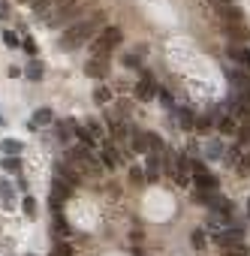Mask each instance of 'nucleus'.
Listing matches in <instances>:
<instances>
[{
	"instance_id": "9b49d317",
	"label": "nucleus",
	"mask_w": 250,
	"mask_h": 256,
	"mask_svg": "<svg viewBox=\"0 0 250 256\" xmlns=\"http://www.w3.org/2000/svg\"><path fill=\"white\" fill-rule=\"evenodd\" d=\"M51 121H55V115H51V109H40L37 115H33V121H30V127H33V130H40V127H48Z\"/></svg>"
},
{
	"instance_id": "e433bc0d",
	"label": "nucleus",
	"mask_w": 250,
	"mask_h": 256,
	"mask_svg": "<svg viewBox=\"0 0 250 256\" xmlns=\"http://www.w3.org/2000/svg\"><path fill=\"white\" fill-rule=\"evenodd\" d=\"M247 217H250V199H247Z\"/></svg>"
},
{
	"instance_id": "c9c22d12",
	"label": "nucleus",
	"mask_w": 250,
	"mask_h": 256,
	"mask_svg": "<svg viewBox=\"0 0 250 256\" xmlns=\"http://www.w3.org/2000/svg\"><path fill=\"white\" fill-rule=\"evenodd\" d=\"M160 102H163V106H172V97H169V94L163 91V94H160Z\"/></svg>"
},
{
	"instance_id": "1a4fd4ad",
	"label": "nucleus",
	"mask_w": 250,
	"mask_h": 256,
	"mask_svg": "<svg viewBox=\"0 0 250 256\" xmlns=\"http://www.w3.org/2000/svg\"><path fill=\"white\" fill-rule=\"evenodd\" d=\"M100 160L105 163V169H118V154H115V148L109 142L100 145Z\"/></svg>"
},
{
	"instance_id": "0eeeda50",
	"label": "nucleus",
	"mask_w": 250,
	"mask_h": 256,
	"mask_svg": "<svg viewBox=\"0 0 250 256\" xmlns=\"http://www.w3.org/2000/svg\"><path fill=\"white\" fill-rule=\"evenodd\" d=\"M193 184L199 187L202 193H214L220 187V181H217V175H211V172H196L193 175Z\"/></svg>"
},
{
	"instance_id": "4468645a",
	"label": "nucleus",
	"mask_w": 250,
	"mask_h": 256,
	"mask_svg": "<svg viewBox=\"0 0 250 256\" xmlns=\"http://www.w3.org/2000/svg\"><path fill=\"white\" fill-rule=\"evenodd\" d=\"M145 142H148V151H154V154H166L163 139H160L157 133H145Z\"/></svg>"
},
{
	"instance_id": "c756f323",
	"label": "nucleus",
	"mask_w": 250,
	"mask_h": 256,
	"mask_svg": "<svg viewBox=\"0 0 250 256\" xmlns=\"http://www.w3.org/2000/svg\"><path fill=\"white\" fill-rule=\"evenodd\" d=\"M178 118H181V127H184V130H190V127H193V115H190V112H181Z\"/></svg>"
},
{
	"instance_id": "a211bd4d",
	"label": "nucleus",
	"mask_w": 250,
	"mask_h": 256,
	"mask_svg": "<svg viewBox=\"0 0 250 256\" xmlns=\"http://www.w3.org/2000/svg\"><path fill=\"white\" fill-rule=\"evenodd\" d=\"M0 199H3L6 208H12V187H9V181H0Z\"/></svg>"
},
{
	"instance_id": "a878e982",
	"label": "nucleus",
	"mask_w": 250,
	"mask_h": 256,
	"mask_svg": "<svg viewBox=\"0 0 250 256\" xmlns=\"http://www.w3.org/2000/svg\"><path fill=\"white\" fill-rule=\"evenodd\" d=\"M142 181H145V172H142L139 166H133V169H130V184H136V187H139Z\"/></svg>"
},
{
	"instance_id": "393cba45",
	"label": "nucleus",
	"mask_w": 250,
	"mask_h": 256,
	"mask_svg": "<svg viewBox=\"0 0 250 256\" xmlns=\"http://www.w3.org/2000/svg\"><path fill=\"white\" fill-rule=\"evenodd\" d=\"M73 133H76V124H61V127H58V136H61V142H66V139H69Z\"/></svg>"
},
{
	"instance_id": "9d476101",
	"label": "nucleus",
	"mask_w": 250,
	"mask_h": 256,
	"mask_svg": "<svg viewBox=\"0 0 250 256\" xmlns=\"http://www.w3.org/2000/svg\"><path fill=\"white\" fill-rule=\"evenodd\" d=\"M69 199V184H63V181H55V196H51V205L55 208H61V205Z\"/></svg>"
},
{
	"instance_id": "b1692460",
	"label": "nucleus",
	"mask_w": 250,
	"mask_h": 256,
	"mask_svg": "<svg viewBox=\"0 0 250 256\" xmlns=\"http://www.w3.org/2000/svg\"><path fill=\"white\" fill-rule=\"evenodd\" d=\"M94 99L100 102V106H105V102L112 99V91H109V88H97V91H94Z\"/></svg>"
},
{
	"instance_id": "412c9836",
	"label": "nucleus",
	"mask_w": 250,
	"mask_h": 256,
	"mask_svg": "<svg viewBox=\"0 0 250 256\" xmlns=\"http://www.w3.org/2000/svg\"><path fill=\"white\" fill-rule=\"evenodd\" d=\"M24 73H27V79H30V81H40V79H42V63H37V60H33Z\"/></svg>"
},
{
	"instance_id": "f704fd0d",
	"label": "nucleus",
	"mask_w": 250,
	"mask_h": 256,
	"mask_svg": "<svg viewBox=\"0 0 250 256\" xmlns=\"http://www.w3.org/2000/svg\"><path fill=\"white\" fill-rule=\"evenodd\" d=\"M208 3H211V6H217V9H223V6L232 3V0H208Z\"/></svg>"
},
{
	"instance_id": "cd10ccee",
	"label": "nucleus",
	"mask_w": 250,
	"mask_h": 256,
	"mask_svg": "<svg viewBox=\"0 0 250 256\" xmlns=\"http://www.w3.org/2000/svg\"><path fill=\"white\" fill-rule=\"evenodd\" d=\"M193 244H196V250H202V247H205V232H202V229H196V232H193Z\"/></svg>"
},
{
	"instance_id": "ddd939ff",
	"label": "nucleus",
	"mask_w": 250,
	"mask_h": 256,
	"mask_svg": "<svg viewBox=\"0 0 250 256\" xmlns=\"http://www.w3.org/2000/svg\"><path fill=\"white\" fill-rule=\"evenodd\" d=\"M223 30H226V33H229V37H232V39H238V42H244V39H247V37H250V30H247V27H244V24H226V27H223Z\"/></svg>"
},
{
	"instance_id": "4be33fe9",
	"label": "nucleus",
	"mask_w": 250,
	"mask_h": 256,
	"mask_svg": "<svg viewBox=\"0 0 250 256\" xmlns=\"http://www.w3.org/2000/svg\"><path fill=\"white\" fill-rule=\"evenodd\" d=\"M220 130H223V133H238V124L232 121V115H223V118H220Z\"/></svg>"
},
{
	"instance_id": "aec40b11",
	"label": "nucleus",
	"mask_w": 250,
	"mask_h": 256,
	"mask_svg": "<svg viewBox=\"0 0 250 256\" xmlns=\"http://www.w3.org/2000/svg\"><path fill=\"white\" fill-rule=\"evenodd\" d=\"M133 151L136 154H148V142H145V136H142V133H133Z\"/></svg>"
},
{
	"instance_id": "7c9ffc66",
	"label": "nucleus",
	"mask_w": 250,
	"mask_h": 256,
	"mask_svg": "<svg viewBox=\"0 0 250 256\" xmlns=\"http://www.w3.org/2000/svg\"><path fill=\"white\" fill-rule=\"evenodd\" d=\"M124 63H127V66H133V70H136V66H139L142 60H139V55H124Z\"/></svg>"
},
{
	"instance_id": "72a5a7b5",
	"label": "nucleus",
	"mask_w": 250,
	"mask_h": 256,
	"mask_svg": "<svg viewBox=\"0 0 250 256\" xmlns=\"http://www.w3.org/2000/svg\"><path fill=\"white\" fill-rule=\"evenodd\" d=\"M6 15H9V3H6V0H0V19H6Z\"/></svg>"
},
{
	"instance_id": "7ed1b4c3",
	"label": "nucleus",
	"mask_w": 250,
	"mask_h": 256,
	"mask_svg": "<svg viewBox=\"0 0 250 256\" xmlns=\"http://www.w3.org/2000/svg\"><path fill=\"white\" fill-rule=\"evenodd\" d=\"M84 9V0H66V3L55 12V15H48V27H63L73 21L76 24V15Z\"/></svg>"
},
{
	"instance_id": "2f4dec72",
	"label": "nucleus",
	"mask_w": 250,
	"mask_h": 256,
	"mask_svg": "<svg viewBox=\"0 0 250 256\" xmlns=\"http://www.w3.org/2000/svg\"><path fill=\"white\" fill-rule=\"evenodd\" d=\"M24 211H27V214H30V217H33V214H37V202H33V199H30V196H27V199H24Z\"/></svg>"
},
{
	"instance_id": "bb28decb",
	"label": "nucleus",
	"mask_w": 250,
	"mask_h": 256,
	"mask_svg": "<svg viewBox=\"0 0 250 256\" xmlns=\"http://www.w3.org/2000/svg\"><path fill=\"white\" fill-rule=\"evenodd\" d=\"M51 256H73V247H69V244H63V241H61V244H58L55 250H51Z\"/></svg>"
},
{
	"instance_id": "423d86ee",
	"label": "nucleus",
	"mask_w": 250,
	"mask_h": 256,
	"mask_svg": "<svg viewBox=\"0 0 250 256\" xmlns=\"http://www.w3.org/2000/svg\"><path fill=\"white\" fill-rule=\"evenodd\" d=\"M84 73L91 79H105V73H109V58H91L84 63Z\"/></svg>"
},
{
	"instance_id": "2eb2a0df",
	"label": "nucleus",
	"mask_w": 250,
	"mask_h": 256,
	"mask_svg": "<svg viewBox=\"0 0 250 256\" xmlns=\"http://www.w3.org/2000/svg\"><path fill=\"white\" fill-rule=\"evenodd\" d=\"M58 181H63V184L73 187V184H79V175H76V172H69L63 163H58Z\"/></svg>"
},
{
	"instance_id": "f03ea898",
	"label": "nucleus",
	"mask_w": 250,
	"mask_h": 256,
	"mask_svg": "<svg viewBox=\"0 0 250 256\" xmlns=\"http://www.w3.org/2000/svg\"><path fill=\"white\" fill-rule=\"evenodd\" d=\"M118 42H121V30L118 27H103L94 39V48H91L94 58H109V51L118 48Z\"/></svg>"
},
{
	"instance_id": "6ab92c4d",
	"label": "nucleus",
	"mask_w": 250,
	"mask_h": 256,
	"mask_svg": "<svg viewBox=\"0 0 250 256\" xmlns=\"http://www.w3.org/2000/svg\"><path fill=\"white\" fill-rule=\"evenodd\" d=\"M3 169H6V172H12V175H19V172H21V157H6V160H3Z\"/></svg>"
},
{
	"instance_id": "f8f14e48",
	"label": "nucleus",
	"mask_w": 250,
	"mask_h": 256,
	"mask_svg": "<svg viewBox=\"0 0 250 256\" xmlns=\"http://www.w3.org/2000/svg\"><path fill=\"white\" fill-rule=\"evenodd\" d=\"M229 58L235 60V63H241L244 70L250 66V51H247V48H241V45H232V48H229Z\"/></svg>"
},
{
	"instance_id": "4c0bfd02",
	"label": "nucleus",
	"mask_w": 250,
	"mask_h": 256,
	"mask_svg": "<svg viewBox=\"0 0 250 256\" xmlns=\"http://www.w3.org/2000/svg\"><path fill=\"white\" fill-rule=\"evenodd\" d=\"M24 3H33V0H24Z\"/></svg>"
},
{
	"instance_id": "f3484780",
	"label": "nucleus",
	"mask_w": 250,
	"mask_h": 256,
	"mask_svg": "<svg viewBox=\"0 0 250 256\" xmlns=\"http://www.w3.org/2000/svg\"><path fill=\"white\" fill-rule=\"evenodd\" d=\"M0 145H3L6 157H19V154H21V142H15V139H3Z\"/></svg>"
},
{
	"instance_id": "39448f33",
	"label": "nucleus",
	"mask_w": 250,
	"mask_h": 256,
	"mask_svg": "<svg viewBox=\"0 0 250 256\" xmlns=\"http://www.w3.org/2000/svg\"><path fill=\"white\" fill-rule=\"evenodd\" d=\"M136 97H139L142 102H148V99L157 97V84H154L151 73H142V79H139V84H136Z\"/></svg>"
},
{
	"instance_id": "5701e85b",
	"label": "nucleus",
	"mask_w": 250,
	"mask_h": 256,
	"mask_svg": "<svg viewBox=\"0 0 250 256\" xmlns=\"http://www.w3.org/2000/svg\"><path fill=\"white\" fill-rule=\"evenodd\" d=\"M205 154L217 160V157H223V145H220V142H208V145H205Z\"/></svg>"
},
{
	"instance_id": "6e6552de",
	"label": "nucleus",
	"mask_w": 250,
	"mask_h": 256,
	"mask_svg": "<svg viewBox=\"0 0 250 256\" xmlns=\"http://www.w3.org/2000/svg\"><path fill=\"white\" fill-rule=\"evenodd\" d=\"M217 12H220L223 27H226V24H244V12H241L238 6H232V3H229V6H223V9H217Z\"/></svg>"
},
{
	"instance_id": "c85d7f7f",
	"label": "nucleus",
	"mask_w": 250,
	"mask_h": 256,
	"mask_svg": "<svg viewBox=\"0 0 250 256\" xmlns=\"http://www.w3.org/2000/svg\"><path fill=\"white\" fill-rule=\"evenodd\" d=\"M3 42H6L9 48H19V37H15L12 30H6V33H3Z\"/></svg>"
},
{
	"instance_id": "473e14b6",
	"label": "nucleus",
	"mask_w": 250,
	"mask_h": 256,
	"mask_svg": "<svg viewBox=\"0 0 250 256\" xmlns=\"http://www.w3.org/2000/svg\"><path fill=\"white\" fill-rule=\"evenodd\" d=\"M24 51L27 55H37V42H33L30 37H24Z\"/></svg>"
},
{
	"instance_id": "f257e3e1",
	"label": "nucleus",
	"mask_w": 250,
	"mask_h": 256,
	"mask_svg": "<svg viewBox=\"0 0 250 256\" xmlns=\"http://www.w3.org/2000/svg\"><path fill=\"white\" fill-rule=\"evenodd\" d=\"M105 21V15L103 12H97L94 19H82V21H76V24H69L61 37H58V48L61 51H73V48H79L82 42H87L94 37V33L100 30V24Z\"/></svg>"
},
{
	"instance_id": "20e7f679",
	"label": "nucleus",
	"mask_w": 250,
	"mask_h": 256,
	"mask_svg": "<svg viewBox=\"0 0 250 256\" xmlns=\"http://www.w3.org/2000/svg\"><path fill=\"white\" fill-rule=\"evenodd\" d=\"M69 160H73L82 172H97V157H94V151L84 148V145H76L73 151H69Z\"/></svg>"
},
{
	"instance_id": "dca6fc26",
	"label": "nucleus",
	"mask_w": 250,
	"mask_h": 256,
	"mask_svg": "<svg viewBox=\"0 0 250 256\" xmlns=\"http://www.w3.org/2000/svg\"><path fill=\"white\" fill-rule=\"evenodd\" d=\"M76 136L82 139V145H84V148H91V151H94L97 139H94V133H91V130H84V127H76Z\"/></svg>"
}]
</instances>
